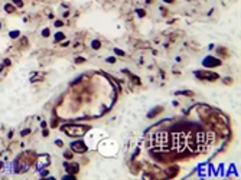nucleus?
Here are the masks:
<instances>
[{"label": "nucleus", "mask_w": 241, "mask_h": 180, "mask_svg": "<svg viewBox=\"0 0 241 180\" xmlns=\"http://www.w3.org/2000/svg\"><path fill=\"white\" fill-rule=\"evenodd\" d=\"M137 13H139V16H140V17H143V16H144V10H140V9H139V10H137Z\"/></svg>", "instance_id": "nucleus-16"}, {"label": "nucleus", "mask_w": 241, "mask_h": 180, "mask_svg": "<svg viewBox=\"0 0 241 180\" xmlns=\"http://www.w3.org/2000/svg\"><path fill=\"white\" fill-rule=\"evenodd\" d=\"M202 63H204V66H207V68H212V66L221 65V61H218V59L214 58V56H207V58L202 61Z\"/></svg>", "instance_id": "nucleus-3"}, {"label": "nucleus", "mask_w": 241, "mask_h": 180, "mask_svg": "<svg viewBox=\"0 0 241 180\" xmlns=\"http://www.w3.org/2000/svg\"><path fill=\"white\" fill-rule=\"evenodd\" d=\"M3 66H4V63H3V65H0V71H1V69H3Z\"/></svg>", "instance_id": "nucleus-23"}, {"label": "nucleus", "mask_w": 241, "mask_h": 180, "mask_svg": "<svg viewBox=\"0 0 241 180\" xmlns=\"http://www.w3.org/2000/svg\"><path fill=\"white\" fill-rule=\"evenodd\" d=\"M114 52H116L117 55H124V52H123V50H120V49H114Z\"/></svg>", "instance_id": "nucleus-17"}, {"label": "nucleus", "mask_w": 241, "mask_h": 180, "mask_svg": "<svg viewBox=\"0 0 241 180\" xmlns=\"http://www.w3.org/2000/svg\"><path fill=\"white\" fill-rule=\"evenodd\" d=\"M195 75L198 76V78H201V79H209V81H215L217 78H218V75L215 74V72H202V71H196L195 72Z\"/></svg>", "instance_id": "nucleus-2"}, {"label": "nucleus", "mask_w": 241, "mask_h": 180, "mask_svg": "<svg viewBox=\"0 0 241 180\" xmlns=\"http://www.w3.org/2000/svg\"><path fill=\"white\" fill-rule=\"evenodd\" d=\"M49 33H51V32H49V29H43V30H42V36H45V38H48V36H49Z\"/></svg>", "instance_id": "nucleus-12"}, {"label": "nucleus", "mask_w": 241, "mask_h": 180, "mask_svg": "<svg viewBox=\"0 0 241 180\" xmlns=\"http://www.w3.org/2000/svg\"><path fill=\"white\" fill-rule=\"evenodd\" d=\"M4 65H10V61H9V59H4Z\"/></svg>", "instance_id": "nucleus-21"}, {"label": "nucleus", "mask_w": 241, "mask_h": 180, "mask_svg": "<svg viewBox=\"0 0 241 180\" xmlns=\"http://www.w3.org/2000/svg\"><path fill=\"white\" fill-rule=\"evenodd\" d=\"M4 10L9 12V13H12V12H14V7H13L12 4H6V6H4Z\"/></svg>", "instance_id": "nucleus-10"}, {"label": "nucleus", "mask_w": 241, "mask_h": 180, "mask_svg": "<svg viewBox=\"0 0 241 180\" xmlns=\"http://www.w3.org/2000/svg\"><path fill=\"white\" fill-rule=\"evenodd\" d=\"M30 133V130H25V131H22V136H26V134H29Z\"/></svg>", "instance_id": "nucleus-20"}, {"label": "nucleus", "mask_w": 241, "mask_h": 180, "mask_svg": "<svg viewBox=\"0 0 241 180\" xmlns=\"http://www.w3.org/2000/svg\"><path fill=\"white\" fill-rule=\"evenodd\" d=\"M100 46H101L100 40H93V42H91V48H93V49H100Z\"/></svg>", "instance_id": "nucleus-7"}, {"label": "nucleus", "mask_w": 241, "mask_h": 180, "mask_svg": "<svg viewBox=\"0 0 241 180\" xmlns=\"http://www.w3.org/2000/svg\"><path fill=\"white\" fill-rule=\"evenodd\" d=\"M107 62H110V63H114V62H116V58H108V59H107Z\"/></svg>", "instance_id": "nucleus-18"}, {"label": "nucleus", "mask_w": 241, "mask_h": 180, "mask_svg": "<svg viewBox=\"0 0 241 180\" xmlns=\"http://www.w3.org/2000/svg\"><path fill=\"white\" fill-rule=\"evenodd\" d=\"M62 39H65V35H64V33H61V32H59V33H56V35H55V40H56V42H61Z\"/></svg>", "instance_id": "nucleus-8"}, {"label": "nucleus", "mask_w": 241, "mask_h": 180, "mask_svg": "<svg viewBox=\"0 0 241 180\" xmlns=\"http://www.w3.org/2000/svg\"><path fill=\"white\" fill-rule=\"evenodd\" d=\"M9 36H10L12 39H16V38H19V36H20V32H19V30H13V32H10V33H9Z\"/></svg>", "instance_id": "nucleus-6"}, {"label": "nucleus", "mask_w": 241, "mask_h": 180, "mask_svg": "<svg viewBox=\"0 0 241 180\" xmlns=\"http://www.w3.org/2000/svg\"><path fill=\"white\" fill-rule=\"evenodd\" d=\"M71 149L77 153H85L87 151V146L84 144V141H74L71 144Z\"/></svg>", "instance_id": "nucleus-4"}, {"label": "nucleus", "mask_w": 241, "mask_h": 180, "mask_svg": "<svg viewBox=\"0 0 241 180\" xmlns=\"http://www.w3.org/2000/svg\"><path fill=\"white\" fill-rule=\"evenodd\" d=\"M88 130V127H84V125H67V127H62V131L69 134V136H82L85 134Z\"/></svg>", "instance_id": "nucleus-1"}, {"label": "nucleus", "mask_w": 241, "mask_h": 180, "mask_svg": "<svg viewBox=\"0 0 241 180\" xmlns=\"http://www.w3.org/2000/svg\"><path fill=\"white\" fill-rule=\"evenodd\" d=\"M165 1H166V3H172L173 0H165Z\"/></svg>", "instance_id": "nucleus-22"}, {"label": "nucleus", "mask_w": 241, "mask_h": 180, "mask_svg": "<svg viewBox=\"0 0 241 180\" xmlns=\"http://www.w3.org/2000/svg\"><path fill=\"white\" fill-rule=\"evenodd\" d=\"M74 179H75V177H74L72 175H69V173H68L67 176H64V180H74Z\"/></svg>", "instance_id": "nucleus-13"}, {"label": "nucleus", "mask_w": 241, "mask_h": 180, "mask_svg": "<svg viewBox=\"0 0 241 180\" xmlns=\"http://www.w3.org/2000/svg\"><path fill=\"white\" fill-rule=\"evenodd\" d=\"M160 111H162V108H154L152 112H149V115H147V117H149V118H152L154 114H157V112H160Z\"/></svg>", "instance_id": "nucleus-9"}, {"label": "nucleus", "mask_w": 241, "mask_h": 180, "mask_svg": "<svg viewBox=\"0 0 241 180\" xmlns=\"http://www.w3.org/2000/svg\"><path fill=\"white\" fill-rule=\"evenodd\" d=\"M64 156H65L67 159H71V157H72V153H71V151H67V153H65Z\"/></svg>", "instance_id": "nucleus-15"}, {"label": "nucleus", "mask_w": 241, "mask_h": 180, "mask_svg": "<svg viewBox=\"0 0 241 180\" xmlns=\"http://www.w3.org/2000/svg\"><path fill=\"white\" fill-rule=\"evenodd\" d=\"M55 26H56V27H62V26H64V23H62L61 20H56V22H55Z\"/></svg>", "instance_id": "nucleus-14"}, {"label": "nucleus", "mask_w": 241, "mask_h": 180, "mask_svg": "<svg viewBox=\"0 0 241 180\" xmlns=\"http://www.w3.org/2000/svg\"><path fill=\"white\" fill-rule=\"evenodd\" d=\"M13 4L17 6V7H22V6H23V1H22V0H13Z\"/></svg>", "instance_id": "nucleus-11"}, {"label": "nucleus", "mask_w": 241, "mask_h": 180, "mask_svg": "<svg viewBox=\"0 0 241 180\" xmlns=\"http://www.w3.org/2000/svg\"><path fill=\"white\" fill-rule=\"evenodd\" d=\"M65 170H67L69 175H75V173L80 170V167H78V164H75V163H65Z\"/></svg>", "instance_id": "nucleus-5"}, {"label": "nucleus", "mask_w": 241, "mask_h": 180, "mask_svg": "<svg viewBox=\"0 0 241 180\" xmlns=\"http://www.w3.org/2000/svg\"><path fill=\"white\" fill-rule=\"evenodd\" d=\"M77 62H78V63H82V62H84V58H77Z\"/></svg>", "instance_id": "nucleus-19"}]
</instances>
